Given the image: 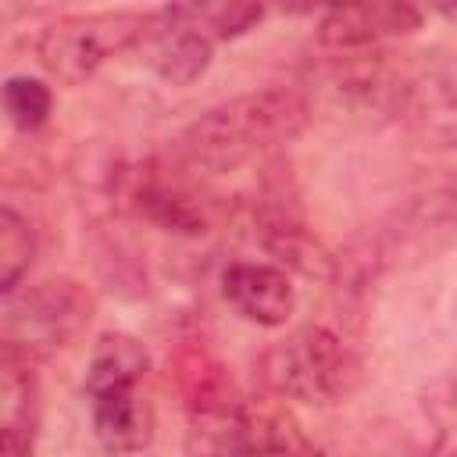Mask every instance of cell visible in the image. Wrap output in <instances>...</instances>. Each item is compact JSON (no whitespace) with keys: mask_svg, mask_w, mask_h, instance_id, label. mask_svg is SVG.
Instances as JSON below:
<instances>
[{"mask_svg":"<svg viewBox=\"0 0 457 457\" xmlns=\"http://www.w3.org/2000/svg\"><path fill=\"white\" fill-rule=\"evenodd\" d=\"M150 32V14L139 11H96V14H68L43 29L36 54L39 64L57 82H82L111 57L125 54Z\"/></svg>","mask_w":457,"mask_h":457,"instance_id":"cell-4","label":"cell"},{"mask_svg":"<svg viewBox=\"0 0 457 457\" xmlns=\"http://www.w3.org/2000/svg\"><path fill=\"white\" fill-rule=\"evenodd\" d=\"M36 257V232L14 207H0V293H18Z\"/></svg>","mask_w":457,"mask_h":457,"instance_id":"cell-14","label":"cell"},{"mask_svg":"<svg viewBox=\"0 0 457 457\" xmlns=\"http://www.w3.org/2000/svg\"><path fill=\"white\" fill-rule=\"evenodd\" d=\"M261 239H264V246L275 257L289 261L300 271H314L318 261H321L318 243L307 232V221H303L296 200L286 196V189L264 193V204H261Z\"/></svg>","mask_w":457,"mask_h":457,"instance_id":"cell-11","label":"cell"},{"mask_svg":"<svg viewBox=\"0 0 457 457\" xmlns=\"http://www.w3.org/2000/svg\"><path fill=\"white\" fill-rule=\"evenodd\" d=\"M93 432L100 446L114 457L139 453L154 436V411L146 396H139V382H107L86 386Z\"/></svg>","mask_w":457,"mask_h":457,"instance_id":"cell-8","label":"cell"},{"mask_svg":"<svg viewBox=\"0 0 457 457\" xmlns=\"http://www.w3.org/2000/svg\"><path fill=\"white\" fill-rule=\"evenodd\" d=\"M154 50H150V68L171 82V86H189L196 82L211 57H214V39L193 21L189 7H161L150 14V32Z\"/></svg>","mask_w":457,"mask_h":457,"instance_id":"cell-7","label":"cell"},{"mask_svg":"<svg viewBox=\"0 0 457 457\" xmlns=\"http://www.w3.org/2000/svg\"><path fill=\"white\" fill-rule=\"evenodd\" d=\"M411 125L436 146H457V64L436 71L407 100Z\"/></svg>","mask_w":457,"mask_h":457,"instance_id":"cell-12","label":"cell"},{"mask_svg":"<svg viewBox=\"0 0 457 457\" xmlns=\"http://www.w3.org/2000/svg\"><path fill=\"white\" fill-rule=\"evenodd\" d=\"M193 432L214 457H314L300 421L271 400H221L204 393L193 407Z\"/></svg>","mask_w":457,"mask_h":457,"instance_id":"cell-3","label":"cell"},{"mask_svg":"<svg viewBox=\"0 0 457 457\" xmlns=\"http://www.w3.org/2000/svg\"><path fill=\"white\" fill-rule=\"evenodd\" d=\"M4 111L14 129L36 132L39 125H46V118L54 111V93L46 82H39L32 75H11L4 82Z\"/></svg>","mask_w":457,"mask_h":457,"instance_id":"cell-15","label":"cell"},{"mask_svg":"<svg viewBox=\"0 0 457 457\" xmlns=\"http://www.w3.org/2000/svg\"><path fill=\"white\" fill-rule=\"evenodd\" d=\"M189 14L211 39H236L264 18V7L261 4H193Z\"/></svg>","mask_w":457,"mask_h":457,"instance_id":"cell-16","label":"cell"},{"mask_svg":"<svg viewBox=\"0 0 457 457\" xmlns=\"http://www.w3.org/2000/svg\"><path fill=\"white\" fill-rule=\"evenodd\" d=\"M307 121H311L307 96L275 86L214 104L182 132L179 143L193 164L232 168L271 146L296 139L307 129Z\"/></svg>","mask_w":457,"mask_h":457,"instance_id":"cell-1","label":"cell"},{"mask_svg":"<svg viewBox=\"0 0 457 457\" xmlns=\"http://www.w3.org/2000/svg\"><path fill=\"white\" fill-rule=\"evenodd\" d=\"M93 318V300L71 278H46L4 296V346L43 353L71 343Z\"/></svg>","mask_w":457,"mask_h":457,"instance_id":"cell-5","label":"cell"},{"mask_svg":"<svg viewBox=\"0 0 457 457\" xmlns=\"http://www.w3.org/2000/svg\"><path fill=\"white\" fill-rule=\"evenodd\" d=\"M439 11H443L446 18H453V21H457V7H439Z\"/></svg>","mask_w":457,"mask_h":457,"instance_id":"cell-17","label":"cell"},{"mask_svg":"<svg viewBox=\"0 0 457 457\" xmlns=\"http://www.w3.org/2000/svg\"><path fill=\"white\" fill-rule=\"evenodd\" d=\"M421 418L428 428L425 457H457V375H446L421 393Z\"/></svg>","mask_w":457,"mask_h":457,"instance_id":"cell-13","label":"cell"},{"mask_svg":"<svg viewBox=\"0 0 457 457\" xmlns=\"http://www.w3.org/2000/svg\"><path fill=\"white\" fill-rule=\"evenodd\" d=\"M221 293L225 300L253 325L278 328L289 321L296 307L293 282L286 268L264 264V261H236L221 271Z\"/></svg>","mask_w":457,"mask_h":457,"instance_id":"cell-9","label":"cell"},{"mask_svg":"<svg viewBox=\"0 0 457 457\" xmlns=\"http://www.w3.org/2000/svg\"><path fill=\"white\" fill-rule=\"evenodd\" d=\"M261 378L275 396L328 407L361 386V361L332 328L300 325L261 353Z\"/></svg>","mask_w":457,"mask_h":457,"instance_id":"cell-2","label":"cell"},{"mask_svg":"<svg viewBox=\"0 0 457 457\" xmlns=\"http://www.w3.org/2000/svg\"><path fill=\"white\" fill-rule=\"evenodd\" d=\"M421 29V11L411 4H343L328 7L318 21V43L325 50H364L382 39H400Z\"/></svg>","mask_w":457,"mask_h":457,"instance_id":"cell-6","label":"cell"},{"mask_svg":"<svg viewBox=\"0 0 457 457\" xmlns=\"http://www.w3.org/2000/svg\"><path fill=\"white\" fill-rule=\"evenodd\" d=\"M39 432V382L29 357L4 346L0 357V457H32Z\"/></svg>","mask_w":457,"mask_h":457,"instance_id":"cell-10","label":"cell"}]
</instances>
